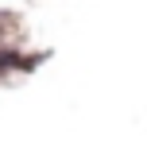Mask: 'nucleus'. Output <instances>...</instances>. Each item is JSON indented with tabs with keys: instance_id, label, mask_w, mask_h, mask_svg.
<instances>
[]
</instances>
